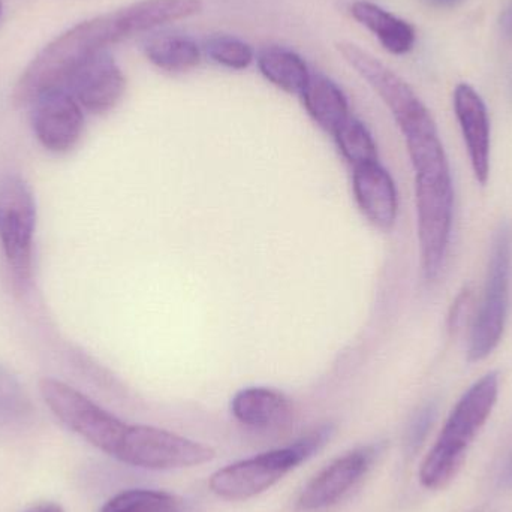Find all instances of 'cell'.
Masks as SVG:
<instances>
[{
  "mask_svg": "<svg viewBox=\"0 0 512 512\" xmlns=\"http://www.w3.org/2000/svg\"><path fill=\"white\" fill-rule=\"evenodd\" d=\"M387 108L405 138L414 168L421 271L433 282L444 267L453 228L450 162L435 119L415 90L400 93Z\"/></svg>",
  "mask_w": 512,
  "mask_h": 512,
  "instance_id": "obj_1",
  "label": "cell"
},
{
  "mask_svg": "<svg viewBox=\"0 0 512 512\" xmlns=\"http://www.w3.org/2000/svg\"><path fill=\"white\" fill-rule=\"evenodd\" d=\"M197 12V0H140L75 24L45 45L24 69L14 89V102L26 107L47 90L63 89L66 78L87 57Z\"/></svg>",
  "mask_w": 512,
  "mask_h": 512,
  "instance_id": "obj_2",
  "label": "cell"
},
{
  "mask_svg": "<svg viewBox=\"0 0 512 512\" xmlns=\"http://www.w3.org/2000/svg\"><path fill=\"white\" fill-rule=\"evenodd\" d=\"M498 396V373L483 376L463 394L421 465L420 481L426 489H444L453 481L469 447L492 415Z\"/></svg>",
  "mask_w": 512,
  "mask_h": 512,
  "instance_id": "obj_3",
  "label": "cell"
},
{
  "mask_svg": "<svg viewBox=\"0 0 512 512\" xmlns=\"http://www.w3.org/2000/svg\"><path fill=\"white\" fill-rule=\"evenodd\" d=\"M36 206L29 185L17 174L0 179V246L15 283L26 289L32 280Z\"/></svg>",
  "mask_w": 512,
  "mask_h": 512,
  "instance_id": "obj_4",
  "label": "cell"
},
{
  "mask_svg": "<svg viewBox=\"0 0 512 512\" xmlns=\"http://www.w3.org/2000/svg\"><path fill=\"white\" fill-rule=\"evenodd\" d=\"M39 391L48 408L68 429L104 453L116 457L128 424L57 379H41Z\"/></svg>",
  "mask_w": 512,
  "mask_h": 512,
  "instance_id": "obj_5",
  "label": "cell"
},
{
  "mask_svg": "<svg viewBox=\"0 0 512 512\" xmlns=\"http://www.w3.org/2000/svg\"><path fill=\"white\" fill-rule=\"evenodd\" d=\"M511 246V230L504 225L493 240L486 291L472 327L468 352L472 363L486 360L504 336L510 300Z\"/></svg>",
  "mask_w": 512,
  "mask_h": 512,
  "instance_id": "obj_6",
  "label": "cell"
},
{
  "mask_svg": "<svg viewBox=\"0 0 512 512\" xmlns=\"http://www.w3.org/2000/svg\"><path fill=\"white\" fill-rule=\"evenodd\" d=\"M209 445L158 427L128 426L116 459L134 468L150 471L194 468L215 459Z\"/></svg>",
  "mask_w": 512,
  "mask_h": 512,
  "instance_id": "obj_7",
  "label": "cell"
},
{
  "mask_svg": "<svg viewBox=\"0 0 512 512\" xmlns=\"http://www.w3.org/2000/svg\"><path fill=\"white\" fill-rule=\"evenodd\" d=\"M301 463L292 445L267 451L216 471L209 480L210 490L228 501H245L267 492Z\"/></svg>",
  "mask_w": 512,
  "mask_h": 512,
  "instance_id": "obj_8",
  "label": "cell"
},
{
  "mask_svg": "<svg viewBox=\"0 0 512 512\" xmlns=\"http://www.w3.org/2000/svg\"><path fill=\"white\" fill-rule=\"evenodd\" d=\"M30 107L33 134L44 149L66 153L77 146L83 135L84 114L68 90H47Z\"/></svg>",
  "mask_w": 512,
  "mask_h": 512,
  "instance_id": "obj_9",
  "label": "cell"
},
{
  "mask_svg": "<svg viewBox=\"0 0 512 512\" xmlns=\"http://www.w3.org/2000/svg\"><path fill=\"white\" fill-rule=\"evenodd\" d=\"M84 110L105 114L122 101L126 78L108 50L87 57L66 78L65 87Z\"/></svg>",
  "mask_w": 512,
  "mask_h": 512,
  "instance_id": "obj_10",
  "label": "cell"
},
{
  "mask_svg": "<svg viewBox=\"0 0 512 512\" xmlns=\"http://www.w3.org/2000/svg\"><path fill=\"white\" fill-rule=\"evenodd\" d=\"M375 457V447H361L333 460L304 487L298 498V508L313 512L333 507L363 480Z\"/></svg>",
  "mask_w": 512,
  "mask_h": 512,
  "instance_id": "obj_11",
  "label": "cell"
},
{
  "mask_svg": "<svg viewBox=\"0 0 512 512\" xmlns=\"http://www.w3.org/2000/svg\"><path fill=\"white\" fill-rule=\"evenodd\" d=\"M454 111L462 129L475 179L481 186H486L490 176V147H492L486 102L474 87L462 83L454 90Z\"/></svg>",
  "mask_w": 512,
  "mask_h": 512,
  "instance_id": "obj_12",
  "label": "cell"
},
{
  "mask_svg": "<svg viewBox=\"0 0 512 512\" xmlns=\"http://www.w3.org/2000/svg\"><path fill=\"white\" fill-rule=\"evenodd\" d=\"M352 191L367 221L382 231H390L399 215L396 183L379 161L352 168Z\"/></svg>",
  "mask_w": 512,
  "mask_h": 512,
  "instance_id": "obj_13",
  "label": "cell"
},
{
  "mask_svg": "<svg viewBox=\"0 0 512 512\" xmlns=\"http://www.w3.org/2000/svg\"><path fill=\"white\" fill-rule=\"evenodd\" d=\"M231 412L243 426L252 429H277L292 420L291 400L273 388L249 387L231 400Z\"/></svg>",
  "mask_w": 512,
  "mask_h": 512,
  "instance_id": "obj_14",
  "label": "cell"
},
{
  "mask_svg": "<svg viewBox=\"0 0 512 512\" xmlns=\"http://www.w3.org/2000/svg\"><path fill=\"white\" fill-rule=\"evenodd\" d=\"M351 15L378 38L388 53L402 56L414 48L417 41L414 26L376 3L357 0L351 5Z\"/></svg>",
  "mask_w": 512,
  "mask_h": 512,
  "instance_id": "obj_15",
  "label": "cell"
},
{
  "mask_svg": "<svg viewBox=\"0 0 512 512\" xmlns=\"http://www.w3.org/2000/svg\"><path fill=\"white\" fill-rule=\"evenodd\" d=\"M300 96L313 122L330 134H334L351 117L345 93L325 75L310 74Z\"/></svg>",
  "mask_w": 512,
  "mask_h": 512,
  "instance_id": "obj_16",
  "label": "cell"
},
{
  "mask_svg": "<svg viewBox=\"0 0 512 512\" xmlns=\"http://www.w3.org/2000/svg\"><path fill=\"white\" fill-rule=\"evenodd\" d=\"M259 72L268 83L291 95H301L310 72L306 60L285 47H267L256 57Z\"/></svg>",
  "mask_w": 512,
  "mask_h": 512,
  "instance_id": "obj_17",
  "label": "cell"
},
{
  "mask_svg": "<svg viewBox=\"0 0 512 512\" xmlns=\"http://www.w3.org/2000/svg\"><path fill=\"white\" fill-rule=\"evenodd\" d=\"M144 54L156 68L167 72H188L201 63V48L191 36L159 33L144 42Z\"/></svg>",
  "mask_w": 512,
  "mask_h": 512,
  "instance_id": "obj_18",
  "label": "cell"
},
{
  "mask_svg": "<svg viewBox=\"0 0 512 512\" xmlns=\"http://www.w3.org/2000/svg\"><path fill=\"white\" fill-rule=\"evenodd\" d=\"M333 135L340 155L352 168L379 161L378 146L372 134L367 126L355 117H349Z\"/></svg>",
  "mask_w": 512,
  "mask_h": 512,
  "instance_id": "obj_19",
  "label": "cell"
},
{
  "mask_svg": "<svg viewBox=\"0 0 512 512\" xmlns=\"http://www.w3.org/2000/svg\"><path fill=\"white\" fill-rule=\"evenodd\" d=\"M32 412V403L17 376L0 364V427L24 426Z\"/></svg>",
  "mask_w": 512,
  "mask_h": 512,
  "instance_id": "obj_20",
  "label": "cell"
},
{
  "mask_svg": "<svg viewBox=\"0 0 512 512\" xmlns=\"http://www.w3.org/2000/svg\"><path fill=\"white\" fill-rule=\"evenodd\" d=\"M176 496L159 490L132 489L111 498L101 512H180Z\"/></svg>",
  "mask_w": 512,
  "mask_h": 512,
  "instance_id": "obj_21",
  "label": "cell"
},
{
  "mask_svg": "<svg viewBox=\"0 0 512 512\" xmlns=\"http://www.w3.org/2000/svg\"><path fill=\"white\" fill-rule=\"evenodd\" d=\"M206 53L213 62L234 71L249 68L255 60L252 45L228 35L212 36L206 42Z\"/></svg>",
  "mask_w": 512,
  "mask_h": 512,
  "instance_id": "obj_22",
  "label": "cell"
},
{
  "mask_svg": "<svg viewBox=\"0 0 512 512\" xmlns=\"http://www.w3.org/2000/svg\"><path fill=\"white\" fill-rule=\"evenodd\" d=\"M433 420H435V408L427 406L424 408L417 417L412 421L411 427L408 430V438H406V445L408 450L414 453L415 450L420 448L432 427Z\"/></svg>",
  "mask_w": 512,
  "mask_h": 512,
  "instance_id": "obj_23",
  "label": "cell"
},
{
  "mask_svg": "<svg viewBox=\"0 0 512 512\" xmlns=\"http://www.w3.org/2000/svg\"><path fill=\"white\" fill-rule=\"evenodd\" d=\"M469 304H471V291L465 289L454 301L453 310H451L450 315V330H459L463 318L468 313Z\"/></svg>",
  "mask_w": 512,
  "mask_h": 512,
  "instance_id": "obj_24",
  "label": "cell"
},
{
  "mask_svg": "<svg viewBox=\"0 0 512 512\" xmlns=\"http://www.w3.org/2000/svg\"><path fill=\"white\" fill-rule=\"evenodd\" d=\"M501 26L502 35L504 38L512 39V2L508 5V8L505 9L504 14L501 15Z\"/></svg>",
  "mask_w": 512,
  "mask_h": 512,
  "instance_id": "obj_25",
  "label": "cell"
},
{
  "mask_svg": "<svg viewBox=\"0 0 512 512\" xmlns=\"http://www.w3.org/2000/svg\"><path fill=\"white\" fill-rule=\"evenodd\" d=\"M499 484L504 489H512V453L508 457L507 462H505L501 475H499Z\"/></svg>",
  "mask_w": 512,
  "mask_h": 512,
  "instance_id": "obj_26",
  "label": "cell"
},
{
  "mask_svg": "<svg viewBox=\"0 0 512 512\" xmlns=\"http://www.w3.org/2000/svg\"><path fill=\"white\" fill-rule=\"evenodd\" d=\"M426 2L430 6H435V8H451V6H456L462 0H426Z\"/></svg>",
  "mask_w": 512,
  "mask_h": 512,
  "instance_id": "obj_27",
  "label": "cell"
},
{
  "mask_svg": "<svg viewBox=\"0 0 512 512\" xmlns=\"http://www.w3.org/2000/svg\"><path fill=\"white\" fill-rule=\"evenodd\" d=\"M30 512H65L62 507L56 504L42 505V507L36 508V510Z\"/></svg>",
  "mask_w": 512,
  "mask_h": 512,
  "instance_id": "obj_28",
  "label": "cell"
},
{
  "mask_svg": "<svg viewBox=\"0 0 512 512\" xmlns=\"http://www.w3.org/2000/svg\"><path fill=\"white\" fill-rule=\"evenodd\" d=\"M2 11H3V5H2V2H0V15H2Z\"/></svg>",
  "mask_w": 512,
  "mask_h": 512,
  "instance_id": "obj_29",
  "label": "cell"
}]
</instances>
